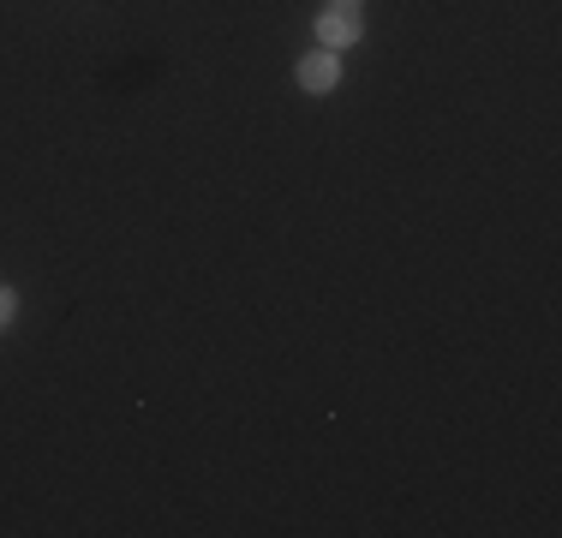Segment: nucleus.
I'll list each match as a JSON object with an SVG mask.
<instances>
[{
  "instance_id": "1",
  "label": "nucleus",
  "mask_w": 562,
  "mask_h": 538,
  "mask_svg": "<svg viewBox=\"0 0 562 538\" xmlns=\"http://www.w3.org/2000/svg\"><path fill=\"white\" fill-rule=\"evenodd\" d=\"M359 0H329L324 7V19H317V36H324V48H347V43H359Z\"/></svg>"
},
{
  "instance_id": "2",
  "label": "nucleus",
  "mask_w": 562,
  "mask_h": 538,
  "mask_svg": "<svg viewBox=\"0 0 562 538\" xmlns=\"http://www.w3.org/2000/svg\"><path fill=\"white\" fill-rule=\"evenodd\" d=\"M300 85H305V90H336V85H341L336 48H324V54H312V60H300Z\"/></svg>"
},
{
  "instance_id": "3",
  "label": "nucleus",
  "mask_w": 562,
  "mask_h": 538,
  "mask_svg": "<svg viewBox=\"0 0 562 538\" xmlns=\"http://www.w3.org/2000/svg\"><path fill=\"white\" fill-rule=\"evenodd\" d=\"M12 312H19V300H12V288H0V329L12 323Z\"/></svg>"
}]
</instances>
